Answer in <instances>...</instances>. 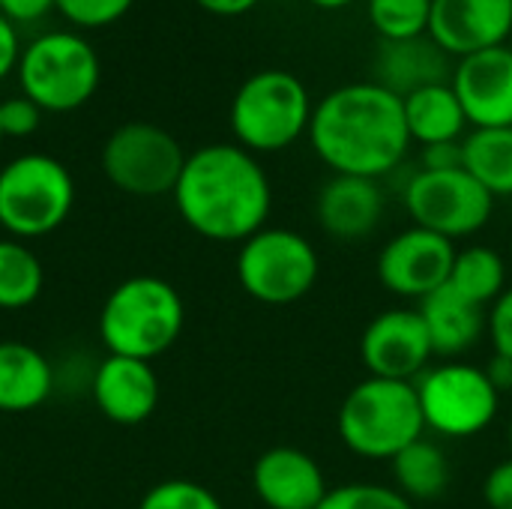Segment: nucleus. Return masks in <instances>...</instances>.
<instances>
[{"label":"nucleus","instance_id":"obj_1","mask_svg":"<svg viewBox=\"0 0 512 509\" xmlns=\"http://www.w3.org/2000/svg\"><path fill=\"white\" fill-rule=\"evenodd\" d=\"M306 138L333 174L366 180L393 174L411 150L402 96L378 81H354L330 90L315 102Z\"/></svg>","mask_w":512,"mask_h":509},{"label":"nucleus","instance_id":"obj_2","mask_svg":"<svg viewBox=\"0 0 512 509\" xmlns=\"http://www.w3.org/2000/svg\"><path fill=\"white\" fill-rule=\"evenodd\" d=\"M180 219L204 240L243 243L267 228L273 186L255 153L240 144H204L186 156L171 192Z\"/></svg>","mask_w":512,"mask_h":509},{"label":"nucleus","instance_id":"obj_3","mask_svg":"<svg viewBox=\"0 0 512 509\" xmlns=\"http://www.w3.org/2000/svg\"><path fill=\"white\" fill-rule=\"evenodd\" d=\"M186 327L180 291L159 276H132L102 303L99 339L108 354L153 363L171 351Z\"/></svg>","mask_w":512,"mask_h":509},{"label":"nucleus","instance_id":"obj_4","mask_svg":"<svg viewBox=\"0 0 512 509\" xmlns=\"http://www.w3.org/2000/svg\"><path fill=\"white\" fill-rule=\"evenodd\" d=\"M336 432L354 456L393 462L426 432L417 387L387 378H366L354 384L339 405Z\"/></svg>","mask_w":512,"mask_h":509},{"label":"nucleus","instance_id":"obj_5","mask_svg":"<svg viewBox=\"0 0 512 509\" xmlns=\"http://www.w3.org/2000/svg\"><path fill=\"white\" fill-rule=\"evenodd\" d=\"M315 102L309 87L288 69H261L249 75L231 99L234 144L249 153H282L309 135Z\"/></svg>","mask_w":512,"mask_h":509},{"label":"nucleus","instance_id":"obj_6","mask_svg":"<svg viewBox=\"0 0 512 509\" xmlns=\"http://www.w3.org/2000/svg\"><path fill=\"white\" fill-rule=\"evenodd\" d=\"M15 72L21 93L45 114H66L93 99L102 63L84 36L72 30H48L21 48Z\"/></svg>","mask_w":512,"mask_h":509},{"label":"nucleus","instance_id":"obj_7","mask_svg":"<svg viewBox=\"0 0 512 509\" xmlns=\"http://www.w3.org/2000/svg\"><path fill=\"white\" fill-rule=\"evenodd\" d=\"M75 207L69 168L48 153H21L0 168V228L15 240L57 231Z\"/></svg>","mask_w":512,"mask_h":509},{"label":"nucleus","instance_id":"obj_8","mask_svg":"<svg viewBox=\"0 0 512 509\" xmlns=\"http://www.w3.org/2000/svg\"><path fill=\"white\" fill-rule=\"evenodd\" d=\"M321 273L318 249L291 228H261L240 243L237 282L264 306H291L303 300Z\"/></svg>","mask_w":512,"mask_h":509},{"label":"nucleus","instance_id":"obj_9","mask_svg":"<svg viewBox=\"0 0 512 509\" xmlns=\"http://www.w3.org/2000/svg\"><path fill=\"white\" fill-rule=\"evenodd\" d=\"M414 387L426 429L453 441L486 432L495 423L504 399L492 387L483 366L459 360L432 366L414 381Z\"/></svg>","mask_w":512,"mask_h":509},{"label":"nucleus","instance_id":"obj_10","mask_svg":"<svg viewBox=\"0 0 512 509\" xmlns=\"http://www.w3.org/2000/svg\"><path fill=\"white\" fill-rule=\"evenodd\" d=\"M186 150L180 141L144 120H132L117 126L102 144V174L108 183L135 198H159L171 195L180 171L186 165Z\"/></svg>","mask_w":512,"mask_h":509},{"label":"nucleus","instance_id":"obj_11","mask_svg":"<svg viewBox=\"0 0 512 509\" xmlns=\"http://www.w3.org/2000/svg\"><path fill=\"white\" fill-rule=\"evenodd\" d=\"M402 204L414 225L453 243L483 231L495 213V198L465 168L414 171L402 189Z\"/></svg>","mask_w":512,"mask_h":509},{"label":"nucleus","instance_id":"obj_12","mask_svg":"<svg viewBox=\"0 0 512 509\" xmlns=\"http://www.w3.org/2000/svg\"><path fill=\"white\" fill-rule=\"evenodd\" d=\"M360 360L369 378L414 384L432 369L435 348L417 309L399 306L375 315L360 336Z\"/></svg>","mask_w":512,"mask_h":509},{"label":"nucleus","instance_id":"obj_13","mask_svg":"<svg viewBox=\"0 0 512 509\" xmlns=\"http://www.w3.org/2000/svg\"><path fill=\"white\" fill-rule=\"evenodd\" d=\"M456 252L453 240L411 225L384 243L378 255V282L390 294L420 303L447 285Z\"/></svg>","mask_w":512,"mask_h":509},{"label":"nucleus","instance_id":"obj_14","mask_svg":"<svg viewBox=\"0 0 512 509\" xmlns=\"http://www.w3.org/2000/svg\"><path fill=\"white\" fill-rule=\"evenodd\" d=\"M512 0H432L429 39L453 60L507 45Z\"/></svg>","mask_w":512,"mask_h":509},{"label":"nucleus","instance_id":"obj_15","mask_svg":"<svg viewBox=\"0 0 512 509\" xmlns=\"http://www.w3.org/2000/svg\"><path fill=\"white\" fill-rule=\"evenodd\" d=\"M450 84L471 129L512 126V48L498 45L453 63Z\"/></svg>","mask_w":512,"mask_h":509},{"label":"nucleus","instance_id":"obj_16","mask_svg":"<svg viewBox=\"0 0 512 509\" xmlns=\"http://www.w3.org/2000/svg\"><path fill=\"white\" fill-rule=\"evenodd\" d=\"M252 492L267 509H318L330 486L306 450L270 447L252 465Z\"/></svg>","mask_w":512,"mask_h":509},{"label":"nucleus","instance_id":"obj_17","mask_svg":"<svg viewBox=\"0 0 512 509\" xmlns=\"http://www.w3.org/2000/svg\"><path fill=\"white\" fill-rule=\"evenodd\" d=\"M90 396L99 414L117 426H138L159 405V375L153 363L108 354L90 381Z\"/></svg>","mask_w":512,"mask_h":509},{"label":"nucleus","instance_id":"obj_18","mask_svg":"<svg viewBox=\"0 0 512 509\" xmlns=\"http://www.w3.org/2000/svg\"><path fill=\"white\" fill-rule=\"evenodd\" d=\"M384 207L387 201H384L381 180L333 174L318 192L315 216L330 237L342 243H354L369 237L381 225Z\"/></svg>","mask_w":512,"mask_h":509},{"label":"nucleus","instance_id":"obj_19","mask_svg":"<svg viewBox=\"0 0 512 509\" xmlns=\"http://www.w3.org/2000/svg\"><path fill=\"white\" fill-rule=\"evenodd\" d=\"M453 57L441 51L429 33L414 39H381L375 51V78L396 96H408L420 87L450 81Z\"/></svg>","mask_w":512,"mask_h":509},{"label":"nucleus","instance_id":"obj_20","mask_svg":"<svg viewBox=\"0 0 512 509\" xmlns=\"http://www.w3.org/2000/svg\"><path fill=\"white\" fill-rule=\"evenodd\" d=\"M417 312L429 330L435 357H447V360L471 351L489 327V312L483 306L459 297L450 285H444L435 294H429L426 300H420Z\"/></svg>","mask_w":512,"mask_h":509},{"label":"nucleus","instance_id":"obj_21","mask_svg":"<svg viewBox=\"0 0 512 509\" xmlns=\"http://www.w3.org/2000/svg\"><path fill=\"white\" fill-rule=\"evenodd\" d=\"M54 393V366L27 342H0V411L27 414L48 402Z\"/></svg>","mask_w":512,"mask_h":509},{"label":"nucleus","instance_id":"obj_22","mask_svg":"<svg viewBox=\"0 0 512 509\" xmlns=\"http://www.w3.org/2000/svg\"><path fill=\"white\" fill-rule=\"evenodd\" d=\"M402 108H405V126H408L411 144H420V147L453 144L471 132L465 108L450 81L429 84V87L408 93L402 99Z\"/></svg>","mask_w":512,"mask_h":509},{"label":"nucleus","instance_id":"obj_23","mask_svg":"<svg viewBox=\"0 0 512 509\" xmlns=\"http://www.w3.org/2000/svg\"><path fill=\"white\" fill-rule=\"evenodd\" d=\"M390 465H393V483H396L393 489L399 495H405L411 504L435 501L450 486L447 453L429 438H420L411 447H405Z\"/></svg>","mask_w":512,"mask_h":509},{"label":"nucleus","instance_id":"obj_24","mask_svg":"<svg viewBox=\"0 0 512 509\" xmlns=\"http://www.w3.org/2000/svg\"><path fill=\"white\" fill-rule=\"evenodd\" d=\"M465 171L492 195L512 198V126L471 129L462 138Z\"/></svg>","mask_w":512,"mask_h":509},{"label":"nucleus","instance_id":"obj_25","mask_svg":"<svg viewBox=\"0 0 512 509\" xmlns=\"http://www.w3.org/2000/svg\"><path fill=\"white\" fill-rule=\"evenodd\" d=\"M447 285L459 297L489 309L510 288L507 285V264L489 246H468V249L456 252Z\"/></svg>","mask_w":512,"mask_h":509},{"label":"nucleus","instance_id":"obj_26","mask_svg":"<svg viewBox=\"0 0 512 509\" xmlns=\"http://www.w3.org/2000/svg\"><path fill=\"white\" fill-rule=\"evenodd\" d=\"M45 288L42 261L30 246L15 237L0 240V309L18 312L39 300Z\"/></svg>","mask_w":512,"mask_h":509},{"label":"nucleus","instance_id":"obj_27","mask_svg":"<svg viewBox=\"0 0 512 509\" xmlns=\"http://www.w3.org/2000/svg\"><path fill=\"white\" fill-rule=\"evenodd\" d=\"M366 15L381 39H414L429 33L432 0H366Z\"/></svg>","mask_w":512,"mask_h":509},{"label":"nucleus","instance_id":"obj_28","mask_svg":"<svg viewBox=\"0 0 512 509\" xmlns=\"http://www.w3.org/2000/svg\"><path fill=\"white\" fill-rule=\"evenodd\" d=\"M318 509H417L393 486L381 483H345L327 492Z\"/></svg>","mask_w":512,"mask_h":509},{"label":"nucleus","instance_id":"obj_29","mask_svg":"<svg viewBox=\"0 0 512 509\" xmlns=\"http://www.w3.org/2000/svg\"><path fill=\"white\" fill-rule=\"evenodd\" d=\"M138 509H225L222 501L195 480H162L150 486Z\"/></svg>","mask_w":512,"mask_h":509},{"label":"nucleus","instance_id":"obj_30","mask_svg":"<svg viewBox=\"0 0 512 509\" xmlns=\"http://www.w3.org/2000/svg\"><path fill=\"white\" fill-rule=\"evenodd\" d=\"M135 0H54V9L75 27L84 30H99L114 21H120Z\"/></svg>","mask_w":512,"mask_h":509},{"label":"nucleus","instance_id":"obj_31","mask_svg":"<svg viewBox=\"0 0 512 509\" xmlns=\"http://www.w3.org/2000/svg\"><path fill=\"white\" fill-rule=\"evenodd\" d=\"M42 114L45 111L33 99H27L24 93L0 99V132H3V138H30L39 129Z\"/></svg>","mask_w":512,"mask_h":509},{"label":"nucleus","instance_id":"obj_32","mask_svg":"<svg viewBox=\"0 0 512 509\" xmlns=\"http://www.w3.org/2000/svg\"><path fill=\"white\" fill-rule=\"evenodd\" d=\"M495 354L512 357V285L489 306V327H486Z\"/></svg>","mask_w":512,"mask_h":509},{"label":"nucleus","instance_id":"obj_33","mask_svg":"<svg viewBox=\"0 0 512 509\" xmlns=\"http://www.w3.org/2000/svg\"><path fill=\"white\" fill-rule=\"evenodd\" d=\"M483 501L489 509H512V459L495 465L483 480Z\"/></svg>","mask_w":512,"mask_h":509},{"label":"nucleus","instance_id":"obj_34","mask_svg":"<svg viewBox=\"0 0 512 509\" xmlns=\"http://www.w3.org/2000/svg\"><path fill=\"white\" fill-rule=\"evenodd\" d=\"M420 168H426V171H453V168H465L462 141H453V144H435V147H423Z\"/></svg>","mask_w":512,"mask_h":509},{"label":"nucleus","instance_id":"obj_35","mask_svg":"<svg viewBox=\"0 0 512 509\" xmlns=\"http://www.w3.org/2000/svg\"><path fill=\"white\" fill-rule=\"evenodd\" d=\"M54 9V0H0V15L18 24H33Z\"/></svg>","mask_w":512,"mask_h":509},{"label":"nucleus","instance_id":"obj_36","mask_svg":"<svg viewBox=\"0 0 512 509\" xmlns=\"http://www.w3.org/2000/svg\"><path fill=\"white\" fill-rule=\"evenodd\" d=\"M18 57H21V39H18V27L0 15V81L18 69Z\"/></svg>","mask_w":512,"mask_h":509},{"label":"nucleus","instance_id":"obj_37","mask_svg":"<svg viewBox=\"0 0 512 509\" xmlns=\"http://www.w3.org/2000/svg\"><path fill=\"white\" fill-rule=\"evenodd\" d=\"M204 12L210 15H222V18H234V15H246L249 9H255L261 0H195Z\"/></svg>","mask_w":512,"mask_h":509},{"label":"nucleus","instance_id":"obj_38","mask_svg":"<svg viewBox=\"0 0 512 509\" xmlns=\"http://www.w3.org/2000/svg\"><path fill=\"white\" fill-rule=\"evenodd\" d=\"M486 375L492 381V387L504 396V393H512V357H504V354H495L492 363L486 366Z\"/></svg>","mask_w":512,"mask_h":509},{"label":"nucleus","instance_id":"obj_39","mask_svg":"<svg viewBox=\"0 0 512 509\" xmlns=\"http://www.w3.org/2000/svg\"><path fill=\"white\" fill-rule=\"evenodd\" d=\"M306 3H312L315 9L336 12V9H345V6H351V3H357V0H306Z\"/></svg>","mask_w":512,"mask_h":509},{"label":"nucleus","instance_id":"obj_40","mask_svg":"<svg viewBox=\"0 0 512 509\" xmlns=\"http://www.w3.org/2000/svg\"><path fill=\"white\" fill-rule=\"evenodd\" d=\"M510 447H512V417H510Z\"/></svg>","mask_w":512,"mask_h":509},{"label":"nucleus","instance_id":"obj_41","mask_svg":"<svg viewBox=\"0 0 512 509\" xmlns=\"http://www.w3.org/2000/svg\"><path fill=\"white\" fill-rule=\"evenodd\" d=\"M0 141H3V132H0Z\"/></svg>","mask_w":512,"mask_h":509}]
</instances>
